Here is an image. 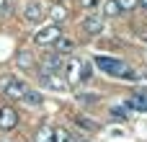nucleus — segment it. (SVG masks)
Returning a JSON list of instances; mask_svg holds the SVG:
<instances>
[{"mask_svg":"<svg viewBox=\"0 0 147 142\" xmlns=\"http://www.w3.org/2000/svg\"><path fill=\"white\" fill-rule=\"evenodd\" d=\"M96 67H98V70H103V72H106V75H111V78H124V72L129 70V65H127L124 60L106 57V54H98V57H96Z\"/></svg>","mask_w":147,"mask_h":142,"instance_id":"obj_1","label":"nucleus"},{"mask_svg":"<svg viewBox=\"0 0 147 142\" xmlns=\"http://www.w3.org/2000/svg\"><path fill=\"white\" fill-rule=\"evenodd\" d=\"M26 91H28L26 83L18 80V78H13V75H3V78H0V93L8 96V98H18V101H21V96H23Z\"/></svg>","mask_w":147,"mask_h":142,"instance_id":"obj_2","label":"nucleus"},{"mask_svg":"<svg viewBox=\"0 0 147 142\" xmlns=\"http://www.w3.org/2000/svg\"><path fill=\"white\" fill-rule=\"evenodd\" d=\"M65 70V62H62V54L57 52H47L41 57V72L39 75H59Z\"/></svg>","mask_w":147,"mask_h":142,"instance_id":"obj_3","label":"nucleus"},{"mask_svg":"<svg viewBox=\"0 0 147 142\" xmlns=\"http://www.w3.org/2000/svg\"><path fill=\"white\" fill-rule=\"evenodd\" d=\"M65 70H67V80H70V83L88 80V78H90V65H85V62H80V60H75V57H72V62L65 65Z\"/></svg>","mask_w":147,"mask_h":142,"instance_id":"obj_4","label":"nucleus"},{"mask_svg":"<svg viewBox=\"0 0 147 142\" xmlns=\"http://www.w3.org/2000/svg\"><path fill=\"white\" fill-rule=\"evenodd\" d=\"M59 36H62V28H59V23H47L44 28H39V31H36L34 41H36V44H54Z\"/></svg>","mask_w":147,"mask_h":142,"instance_id":"obj_5","label":"nucleus"},{"mask_svg":"<svg viewBox=\"0 0 147 142\" xmlns=\"http://www.w3.org/2000/svg\"><path fill=\"white\" fill-rule=\"evenodd\" d=\"M124 109H127V111H147V88L134 91L132 98L124 103Z\"/></svg>","mask_w":147,"mask_h":142,"instance_id":"obj_6","label":"nucleus"},{"mask_svg":"<svg viewBox=\"0 0 147 142\" xmlns=\"http://www.w3.org/2000/svg\"><path fill=\"white\" fill-rule=\"evenodd\" d=\"M23 16H26L28 23H39V21L44 18V5H41L39 0H28L26 8H23Z\"/></svg>","mask_w":147,"mask_h":142,"instance_id":"obj_7","label":"nucleus"},{"mask_svg":"<svg viewBox=\"0 0 147 142\" xmlns=\"http://www.w3.org/2000/svg\"><path fill=\"white\" fill-rule=\"evenodd\" d=\"M16 124H18V114H16V109L3 106V109H0V129H3V132H10Z\"/></svg>","mask_w":147,"mask_h":142,"instance_id":"obj_8","label":"nucleus"},{"mask_svg":"<svg viewBox=\"0 0 147 142\" xmlns=\"http://www.w3.org/2000/svg\"><path fill=\"white\" fill-rule=\"evenodd\" d=\"M83 31H85L88 36H98V34L103 31V16H88V18L83 21Z\"/></svg>","mask_w":147,"mask_h":142,"instance_id":"obj_9","label":"nucleus"},{"mask_svg":"<svg viewBox=\"0 0 147 142\" xmlns=\"http://www.w3.org/2000/svg\"><path fill=\"white\" fill-rule=\"evenodd\" d=\"M41 85L44 88H52V91H65L67 88V80H62L59 75H39Z\"/></svg>","mask_w":147,"mask_h":142,"instance_id":"obj_10","label":"nucleus"},{"mask_svg":"<svg viewBox=\"0 0 147 142\" xmlns=\"http://www.w3.org/2000/svg\"><path fill=\"white\" fill-rule=\"evenodd\" d=\"M75 47H78V44H75V39H72V36H65V34H62V36H59V39L54 41V52H57V54H65V52H72Z\"/></svg>","mask_w":147,"mask_h":142,"instance_id":"obj_11","label":"nucleus"},{"mask_svg":"<svg viewBox=\"0 0 147 142\" xmlns=\"http://www.w3.org/2000/svg\"><path fill=\"white\" fill-rule=\"evenodd\" d=\"M75 124H78L80 129H85V132H90V135L101 129V124H98L96 119H90V116H83V114H78V116H75Z\"/></svg>","mask_w":147,"mask_h":142,"instance_id":"obj_12","label":"nucleus"},{"mask_svg":"<svg viewBox=\"0 0 147 142\" xmlns=\"http://www.w3.org/2000/svg\"><path fill=\"white\" fill-rule=\"evenodd\" d=\"M49 16H52V23H62V21L67 18V8H65L62 3L54 0V3L49 5Z\"/></svg>","mask_w":147,"mask_h":142,"instance_id":"obj_13","label":"nucleus"},{"mask_svg":"<svg viewBox=\"0 0 147 142\" xmlns=\"http://www.w3.org/2000/svg\"><path fill=\"white\" fill-rule=\"evenodd\" d=\"M16 65H18L21 70H31V67H34V54H31L28 49H21V52L16 54Z\"/></svg>","mask_w":147,"mask_h":142,"instance_id":"obj_14","label":"nucleus"},{"mask_svg":"<svg viewBox=\"0 0 147 142\" xmlns=\"http://www.w3.org/2000/svg\"><path fill=\"white\" fill-rule=\"evenodd\" d=\"M21 101H23L26 106H41L44 96H41V93H36V91H26V93L21 96Z\"/></svg>","mask_w":147,"mask_h":142,"instance_id":"obj_15","label":"nucleus"},{"mask_svg":"<svg viewBox=\"0 0 147 142\" xmlns=\"http://www.w3.org/2000/svg\"><path fill=\"white\" fill-rule=\"evenodd\" d=\"M36 142H57L54 129H52V127H41V129H39V135H36Z\"/></svg>","mask_w":147,"mask_h":142,"instance_id":"obj_16","label":"nucleus"},{"mask_svg":"<svg viewBox=\"0 0 147 142\" xmlns=\"http://www.w3.org/2000/svg\"><path fill=\"white\" fill-rule=\"evenodd\" d=\"M109 116H111L114 122H127V119H129V114H127V109H124V106H111Z\"/></svg>","mask_w":147,"mask_h":142,"instance_id":"obj_17","label":"nucleus"},{"mask_svg":"<svg viewBox=\"0 0 147 142\" xmlns=\"http://www.w3.org/2000/svg\"><path fill=\"white\" fill-rule=\"evenodd\" d=\"M119 13H121V8H119V3H116V0H106V3H103V16H106V18L119 16Z\"/></svg>","mask_w":147,"mask_h":142,"instance_id":"obj_18","label":"nucleus"},{"mask_svg":"<svg viewBox=\"0 0 147 142\" xmlns=\"http://www.w3.org/2000/svg\"><path fill=\"white\" fill-rule=\"evenodd\" d=\"M54 137H57V142H75V135H70L65 127H57L54 129Z\"/></svg>","mask_w":147,"mask_h":142,"instance_id":"obj_19","label":"nucleus"},{"mask_svg":"<svg viewBox=\"0 0 147 142\" xmlns=\"http://www.w3.org/2000/svg\"><path fill=\"white\" fill-rule=\"evenodd\" d=\"M0 16H13V0H0Z\"/></svg>","mask_w":147,"mask_h":142,"instance_id":"obj_20","label":"nucleus"},{"mask_svg":"<svg viewBox=\"0 0 147 142\" xmlns=\"http://www.w3.org/2000/svg\"><path fill=\"white\" fill-rule=\"evenodd\" d=\"M116 3H119L121 10H134L137 8V0H116Z\"/></svg>","mask_w":147,"mask_h":142,"instance_id":"obj_21","label":"nucleus"},{"mask_svg":"<svg viewBox=\"0 0 147 142\" xmlns=\"http://www.w3.org/2000/svg\"><path fill=\"white\" fill-rule=\"evenodd\" d=\"M78 101H83V103H96V101H98V96H85V93H78Z\"/></svg>","mask_w":147,"mask_h":142,"instance_id":"obj_22","label":"nucleus"},{"mask_svg":"<svg viewBox=\"0 0 147 142\" xmlns=\"http://www.w3.org/2000/svg\"><path fill=\"white\" fill-rule=\"evenodd\" d=\"M83 3H85V5L90 8V5H93V3H98V0H83Z\"/></svg>","mask_w":147,"mask_h":142,"instance_id":"obj_23","label":"nucleus"},{"mask_svg":"<svg viewBox=\"0 0 147 142\" xmlns=\"http://www.w3.org/2000/svg\"><path fill=\"white\" fill-rule=\"evenodd\" d=\"M137 3H140V5H142V8L147 10V0H137Z\"/></svg>","mask_w":147,"mask_h":142,"instance_id":"obj_24","label":"nucleus"},{"mask_svg":"<svg viewBox=\"0 0 147 142\" xmlns=\"http://www.w3.org/2000/svg\"><path fill=\"white\" fill-rule=\"evenodd\" d=\"M75 142H88V140H78V137H75Z\"/></svg>","mask_w":147,"mask_h":142,"instance_id":"obj_25","label":"nucleus"}]
</instances>
